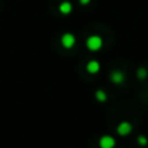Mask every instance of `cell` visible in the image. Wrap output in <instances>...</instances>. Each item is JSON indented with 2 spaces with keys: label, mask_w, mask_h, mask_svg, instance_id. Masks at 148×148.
<instances>
[{
  "label": "cell",
  "mask_w": 148,
  "mask_h": 148,
  "mask_svg": "<svg viewBox=\"0 0 148 148\" xmlns=\"http://www.w3.org/2000/svg\"><path fill=\"white\" fill-rule=\"evenodd\" d=\"M86 44H87V47H88L90 51H99V49L101 48V46H103V40H101L100 36L92 35V36H90V38L87 39Z\"/></svg>",
  "instance_id": "cell-1"
},
{
  "label": "cell",
  "mask_w": 148,
  "mask_h": 148,
  "mask_svg": "<svg viewBox=\"0 0 148 148\" xmlns=\"http://www.w3.org/2000/svg\"><path fill=\"white\" fill-rule=\"evenodd\" d=\"M99 146H100V148H114L116 140H114V138H113V136L104 135V136H101V138H100Z\"/></svg>",
  "instance_id": "cell-2"
},
{
  "label": "cell",
  "mask_w": 148,
  "mask_h": 148,
  "mask_svg": "<svg viewBox=\"0 0 148 148\" xmlns=\"http://www.w3.org/2000/svg\"><path fill=\"white\" fill-rule=\"evenodd\" d=\"M61 44L65 47V48H72V47L75 44V36L73 34H64L61 38Z\"/></svg>",
  "instance_id": "cell-3"
},
{
  "label": "cell",
  "mask_w": 148,
  "mask_h": 148,
  "mask_svg": "<svg viewBox=\"0 0 148 148\" xmlns=\"http://www.w3.org/2000/svg\"><path fill=\"white\" fill-rule=\"evenodd\" d=\"M131 130H133V126H131V123L130 122H126V121L121 122L120 125L117 126V133L120 134V135H122V136L130 134Z\"/></svg>",
  "instance_id": "cell-4"
},
{
  "label": "cell",
  "mask_w": 148,
  "mask_h": 148,
  "mask_svg": "<svg viewBox=\"0 0 148 148\" xmlns=\"http://www.w3.org/2000/svg\"><path fill=\"white\" fill-rule=\"evenodd\" d=\"M123 74L120 72V70H113L112 74H110V79H112L113 83H121L123 82Z\"/></svg>",
  "instance_id": "cell-5"
},
{
  "label": "cell",
  "mask_w": 148,
  "mask_h": 148,
  "mask_svg": "<svg viewBox=\"0 0 148 148\" xmlns=\"http://www.w3.org/2000/svg\"><path fill=\"white\" fill-rule=\"evenodd\" d=\"M100 70V64L97 61H95V60H92V61H90L88 64H87V72L91 73V74H95L97 73Z\"/></svg>",
  "instance_id": "cell-6"
},
{
  "label": "cell",
  "mask_w": 148,
  "mask_h": 148,
  "mask_svg": "<svg viewBox=\"0 0 148 148\" xmlns=\"http://www.w3.org/2000/svg\"><path fill=\"white\" fill-rule=\"evenodd\" d=\"M95 97H96L99 101H107V94H105L103 90H97L96 92H95Z\"/></svg>",
  "instance_id": "cell-7"
},
{
  "label": "cell",
  "mask_w": 148,
  "mask_h": 148,
  "mask_svg": "<svg viewBox=\"0 0 148 148\" xmlns=\"http://www.w3.org/2000/svg\"><path fill=\"white\" fill-rule=\"evenodd\" d=\"M60 10H61L62 13H69L70 10H72V5H70L69 3H62L61 7H60Z\"/></svg>",
  "instance_id": "cell-8"
},
{
  "label": "cell",
  "mask_w": 148,
  "mask_h": 148,
  "mask_svg": "<svg viewBox=\"0 0 148 148\" xmlns=\"http://www.w3.org/2000/svg\"><path fill=\"white\" fill-rule=\"evenodd\" d=\"M147 74H148V72H147L146 69H144V68H139V70L136 72V75H138L140 79H144V78H146Z\"/></svg>",
  "instance_id": "cell-9"
},
{
  "label": "cell",
  "mask_w": 148,
  "mask_h": 148,
  "mask_svg": "<svg viewBox=\"0 0 148 148\" xmlns=\"http://www.w3.org/2000/svg\"><path fill=\"white\" fill-rule=\"evenodd\" d=\"M138 143L139 144H142V146H146V144L148 143V140H147V138H144V136H139L138 138Z\"/></svg>",
  "instance_id": "cell-10"
},
{
  "label": "cell",
  "mask_w": 148,
  "mask_h": 148,
  "mask_svg": "<svg viewBox=\"0 0 148 148\" xmlns=\"http://www.w3.org/2000/svg\"><path fill=\"white\" fill-rule=\"evenodd\" d=\"M82 3H83V4H86V3H88V0H81Z\"/></svg>",
  "instance_id": "cell-11"
}]
</instances>
